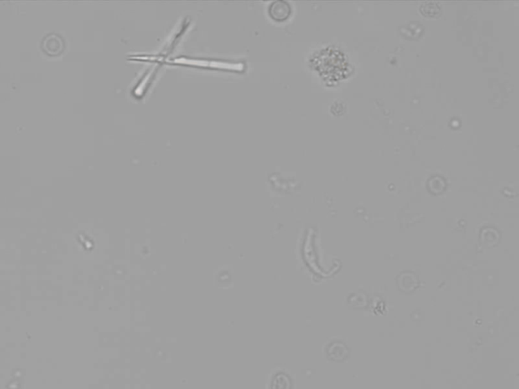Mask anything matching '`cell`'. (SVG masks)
I'll return each instance as SVG.
<instances>
[{
  "mask_svg": "<svg viewBox=\"0 0 519 389\" xmlns=\"http://www.w3.org/2000/svg\"><path fill=\"white\" fill-rule=\"evenodd\" d=\"M273 389H289V379L285 375H278L274 379Z\"/></svg>",
  "mask_w": 519,
  "mask_h": 389,
  "instance_id": "cell-2",
  "label": "cell"
},
{
  "mask_svg": "<svg viewBox=\"0 0 519 389\" xmlns=\"http://www.w3.org/2000/svg\"><path fill=\"white\" fill-rule=\"evenodd\" d=\"M270 12L276 21H285L291 15V8L287 2H275L271 6Z\"/></svg>",
  "mask_w": 519,
  "mask_h": 389,
  "instance_id": "cell-1",
  "label": "cell"
}]
</instances>
